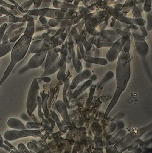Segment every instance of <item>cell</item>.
Segmentation results:
<instances>
[{
    "instance_id": "cell-1",
    "label": "cell",
    "mask_w": 152,
    "mask_h": 153,
    "mask_svg": "<svg viewBox=\"0 0 152 153\" xmlns=\"http://www.w3.org/2000/svg\"><path fill=\"white\" fill-rule=\"evenodd\" d=\"M32 38L27 37L23 35L16 42L12 50L10 64L0 81V86L10 75L17 63L22 61L26 56Z\"/></svg>"
},
{
    "instance_id": "cell-2",
    "label": "cell",
    "mask_w": 152,
    "mask_h": 153,
    "mask_svg": "<svg viewBox=\"0 0 152 153\" xmlns=\"http://www.w3.org/2000/svg\"><path fill=\"white\" fill-rule=\"evenodd\" d=\"M33 136L35 138L39 137L43 140L46 139V137L41 133V130H15L10 129L4 132V137L9 141H13L24 137Z\"/></svg>"
},
{
    "instance_id": "cell-3",
    "label": "cell",
    "mask_w": 152,
    "mask_h": 153,
    "mask_svg": "<svg viewBox=\"0 0 152 153\" xmlns=\"http://www.w3.org/2000/svg\"><path fill=\"white\" fill-rule=\"evenodd\" d=\"M40 90L37 79L33 80L28 93L26 102V110L28 114L33 113L37 107V97L39 96Z\"/></svg>"
},
{
    "instance_id": "cell-4",
    "label": "cell",
    "mask_w": 152,
    "mask_h": 153,
    "mask_svg": "<svg viewBox=\"0 0 152 153\" xmlns=\"http://www.w3.org/2000/svg\"><path fill=\"white\" fill-rule=\"evenodd\" d=\"M46 53V51H43L36 53L34 56L31 58L27 65L19 69L17 74H23L24 72H26V71H28L29 69H35L40 67L45 60Z\"/></svg>"
},
{
    "instance_id": "cell-5",
    "label": "cell",
    "mask_w": 152,
    "mask_h": 153,
    "mask_svg": "<svg viewBox=\"0 0 152 153\" xmlns=\"http://www.w3.org/2000/svg\"><path fill=\"white\" fill-rule=\"evenodd\" d=\"M43 41L41 40H40L35 41L34 42H32L30 46H29L26 56L22 59V61L20 62L19 63L18 65H17L16 66L15 68L13 70V71H15L17 68H18L19 65H21L26 60V59L28 58V56H29L30 53H38L39 50L40 49V48H41V46H42V44H43Z\"/></svg>"
},
{
    "instance_id": "cell-6",
    "label": "cell",
    "mask_w": 152,
    "mask_h": 153,
    "mask_svg": "<svg viewBox=\"0 0 152 153\" xmlns=\"http://www.w3.org/2000/svg\"><path fill=\"white\" fill-rule=\"evenodd\" d=\"M7 126L10 128L15 130H27L28 129L20 120L15 117H12L8 120Z\"/></svg>"
},
{
    "instance_id": "cell-7",
    "label": "cell",
    "mask_w": 152,
    "mask_h": 153,
    "mask_svg": "<svg viewBox=\"0 0 152 153\" xmlns=\"http://www.w3.org/2000/svg\"><path fill=\"white\" fill-rule=\"evenodd\" d=\"M16 42H11L10 41L1 42L0 44V58L4 56L12 51Z\"/></svg>"
},
{
    "instance_id": "cell-8",
    "label": "cell",
    "mask_w": 152,
    "mask_h": 153,
    "mask_svg": "<svg viewBox=\"0 0 152 153\" xmlns=\"http://www.w3.org/2000/svg\"><path fill=\"white\" fill-rule=\"evenodd\" d=\"M26 22H20V23H13V25H12L11 26H10L8 28V29L6 31V33H4V36L3 39H2L1 42H5V41L9 40L12 33L16 29H17V28L21 27L22 26H24L26 24Z\"/></svg>"
},
{
    "instance_id": "cell-9",
    "label": "cell",
    "mask_w": 152,
    "mask_h": 153,
    "mask_svg": "<svg viewBox=\"0 0 152 153\" xmlns=\"http://www.w3.org/2000/svg\"><path fill=\"white\" fill-rule=\"evenodd\" d=\"M59 67H60V65H59V59H56L55 61H53L52 63H51L49 65L45 68V71L43 74H42V77H45L55 73L56 71H58Z\"/></svg>"
},
{
    "instance_id": "cell-10",
    "label": "cell",
    "mask_w": 152,
    "mask_h": 153,
    "mask_svg": "<svg viewBox=\"0 0 152 153\" xmlns=\"http://www.w3.org/2000/svg\"><path fill=\"white\" fill-rule=\"evenodd\" d=\"M27 26L24 31V35L29 38H32L35 32V19L34 16L30 17L27 20Z\"/></svg>"
},
{
    "instance_id": "cell-11",
    "label": "cell",
    "mask_w": 152,
    "mask_h": 153,
    "mask_svg": "<svg viewBox=\"0 0 152 153\" xmlns=\"http://www.w3.org/2000/svg\"><path fill=\"white\" fill-rule=\"evenodd\" d=\"M0 6H3L4 7H7L8 9H10L12 10H15L17 12V16H23V15L22 13L18 10L17 7L15 5H12V4H9L4 1L3 0H0Z\"/></svg>"
},
{
    "instance_id": "cell-12",
    "label": "cell",
    "mask_w": 152,
    "mask_h": 153,
    "mask_svg": "<svg viewBox=\"0 0 152 153\" xmlns=\"http://www.w3.org/2000/svg\"><path fill=\"white\" fill-rule=\"evenodd\" d=\"M48 9H33L32 10H28L27 13L26 14L31 15L33 16H43L45 15V13H46Z\"/></svg>"
},
{
    "instance_id": "cell-13",
    "label": "cell",
    "mask_w": 152,
    "mask_h": 153,
    "mask_svg": "<svg viewBox=\"0 0 152 153\" xmlns=\"http://www.w3.org/2000/svg\"><path fill=\"white\" fill-rule=\"evenodd\" d=\"M13 23L12 22H10L7 23V22L6 23H3L1 25L0 27V44L1 43V41L3 39V37L4 36V33H5V31L6 30L10 27L12 25H13Z\"/></svg>"
},
{
    "instance_id": "cell-14",
    "label": "cell",
    "mask_w": 152,
    "mask_h": 153,
    "mask_svg": "<svg viewBox=\"0 0 152 153\" xmlns=\"http://www.w3.org/2000/svg\"><path fill=\"white\" fill-rule=\"evenodd\" d=\"M25 126L28 129H39L43 127V124H41L40 123L33 121L28 122Z\"/></svg>"
},
{
    "instance_id": "cell-15",
    "label": "cell",
    "mask_w": 152,
    "mask_h": 153,
    "mask_svg": "<svg viewBox=\"0 0 152 153\" xmlns=\"http://www.w3.org/2000/svg\"><path fill=\"white\" fill-rule=\"evenodd\" d=\"M25 28H26V27H25L24 25V26H22L21 27L18 28L17 29H16L12 33L9 39H12V38L15 37L16 36H18L19 35L23 33V32H24L25 30Z\"/></svg>"
},
{
    "instance_id": "cell-16",
    "label": "cell",
    "mask_w": 152,
    "mask_h": 153,
    "mask_svg": "<svg viewBox=\"0 0 152 153\" xmlns=\"http://www.w3.org/2000/svg\"><path fill=\"white\" fill-rule=\"evenodd\" d=\"M38 113V116L40 119L43 118V114L42 112V101L40 96H38L37 97Z\"/></svg>"
},
{
    "instance_id": "cell-17",
    "label": "cell",
    "mask_w": 152,
    "mask_h": 153,
    "mask_svg": "<svg viewBox=\"0 0 152 153\" xmlns=\"http://www.w3.org/2000/svg\"><path fill=\"white\" fill-rule=\"evenodd\" d=\"M27 148L28 149H30L31 150L35 152H38L40 151V149L39 148V147L33 142H29L27 144Z\"/></svg>"
},
{
    "instance_id": "cell-18",
    "label": "cell",
    "mask_w": 152,
    "mask_h": 153,
    "mask_svg": "<svg viewBox=\"0 0 152 153\" xmlns=\"http://www.w3.org/2000/svg\"><path fill=\"white\" fill-rule=\"evenodd\" d=\"M17 148L20 153H29L30 151L23 143H20L18 145Z\"/></svg>"
},
{
    "instance_id": "cell-19",
    "label": "cell",
    "mask_w": 152,
    "mask_h": 153,
    "mask_svg": "<svg viewBox=\"0 0 152 153\" xmlns=\"http://www.w3.org/2000/svg\"><path fill=\"white\" fill-rule=\"evenodd\" d=\"M33 3H34V0H29L28 1L23 3V4L21 5L20 7L24 10H28L31 7V6L33 4Z\"/></svg>"
},
{
    "instance_id": "cell-20",
    "label": "cell",
    "mask_w": 152,
    "mask_h": 153,
    "mask_svg": "<svg viewBox=\"0 0 152 153\" xmlns=\"http://www.w3.org/2000/svg\"><path fill=\"white\" fill-rule=\"evenodd\" d=\"M4 144L8 146L10 149H13V151H15V153H20V152L15 147V146H13L11 143H10L8 140H6H6L4 141Z\"/></svg>"
},
{
    "instance_id": "cell-21",
    "label": "cell",
    "mask_w": 152,
    "mask_h": 153,
    "mask_svg": "<svg viewBox=\"0 0 152 153\" xmlns=\"http://www.w3.org/2000/svg\"><path fill=\"white\" fill-rule=\"evenodd\" d=\"M20 117H21L22 120H24V121H27V122L33 121L31 119L30 117H29V116H28L27 114H26L25 113H22V114L20 115Z\"/></svg>"
},
{
    "instance_id": "cell-22",
    "label": "cell",
    "mask_w": 152,
    "mask_h": 153,
    "mask_svg": "<svg viewBox=\"0 0 152 153\" xmlns=\"http://www.w3.org/2000/svg\"><path fill=\"white\" fill-rule=\"evenodd\" d=\"M9 22V18L8 16H5L0 17V26L3 23Z\"/></svg>"
},
{
    "instance_id": "cell-23",
    "label": "cell",
    "mask_w": 152,
    "mask_h": 153,
    "mask_svg": "<svg viewBox=\"0 0 152 153\" xmlns=\"http://www.w3.org/2000/svg\"><path fill=\"white\" fill-rule=\"evenodd\" d=\"M42 0H34V6L33 7V9H37L39 8L40 6Z\"/></svg>"
},
{
    "instance_id": "cell-24",
    "label": "cell",
    "mask_w": 152,
    "mask_h": 153,
    "mask_svg": "<svg viewBox=\"0 0 152 153\" xmlns=\"http://www.w3.org/2000/svg\"><path fill=\"white\" fill-rule=\"evenodd\" d=\"M0 148H3L8 152H10L12 151V149H10L8 146H7L6 145L4 144H1L0 143Z\"/></svg>"
},
{
    "instance_id": "cell-25",
    "label": "cell",
    "mask_w": 152,
    "mask_h": 153,
    "mask_svg": "<svg viewBox=\"0 0 152 153\" xmlns=\"http://www.w3.org/2000/svg\"><path fill=\"white\" fill-rule=\"evenodd\" d=\"M28 116H29V117H30L31 119L32 120H33V121H35V122H37V117H35L34 114H33V113L29 114H28Z\"/></svg>"
},
{
    "instance_id": "cell-26",
    "label": "cell",
    "mask_w": 152,
    "mask_h": 153,
    "mask_svg": "<svg viewBox=\"0 0 152 153\" xmlns=\"http://www.w3.org/2000/svg\"><path fill=\"white\" fill-rule=\"evenodd\" d=\"M21 35H19L18 36H16L15 37L11 39H9V41L11 42H16L17 41V40L20 38Z\"/></svg>"
},
{
    "instance_id": "cell-27",
    "label": "cell",
    "mask_w": 152,
    "mask_h": 153,
    "mask_svg": "<svg viewBox=\"0 0 152 153\" xmlns=\"http://www.w3.org/2000/svg\"><path fill=\"white\" fill-rule=\"evenodd\" d=\"M43 80L44 81L46 82H50V80H51V79L49 77H45L44 78H43Z\"/></svg>"
},
{
    "instance_id": "cell-28",
    "label": "cell",
    "mask_w": 152,
    "mask_h": 153,
    "mask_svg": "<svg viewBox=\"0 0 152 153\" xmlns=\"http://www.w3.org/2000/svg\"><path fill=\"white\" fill-rule=\"evenodd\" d=\"M8 1H10V3H12L13 4H14L15 6L17 7V8L19 7L18 4H17V3H16L15 1H14V0H8Z\"/></svg>"
},
{
    "instance_id": "cell-29",
    "label": "cell",
    "mask_w": 152,
    "mask_h": 153,
    "mask_svg": "<svg viewBox=\"0 0 152 153\" xmlns=\"http://www.w3.org/2000/svg\"><path fill=\"white\" fill-rule=\"evenodd\" d=\"M4 139H3V137H1V135L0 134V143L1 144H4Z\"/></svg>"
},
{
    "instance_id": "cell-30",
    "label": "cell",
    "mask_w": 152,
    "mask_h": 153,
    "mask_svg": "<svg viewBox=\"0 0 152 153\" xmlns=\"http://www.w3.org/2000/svg\"><path fill=\"white\" fill-rule=\"evenodd\" d=\"M3 13H1L0 12V17H1V16H3Z\"/></svg>"
},
{
    "instance_id": "cell-31",
    "label": "cell",
    "mask_w": 152,
    "mask_h": 153,
    "mask_svg": "<svg viewBox=\"0 0 152 153\" xmlns=\"http://www.w3.org/2000/svg\"><path fill=\"white\" fill-rule=\"evenodd\" d=\"M0 65H1V62H0Z\"/></svg>"
}]
</instances>
